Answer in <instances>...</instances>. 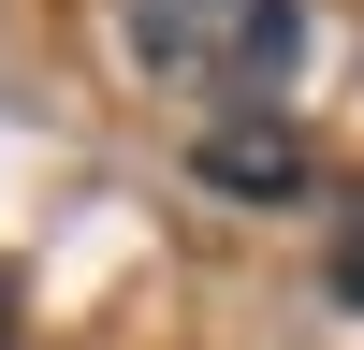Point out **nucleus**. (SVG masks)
Masks as SVG:
<instances>
[{
    "mask_svg": "<svg viewBox=\"0 0 364 350\" xmlns=\"http://www.w3.org/2000/svg\"><path fill=\"white\" fill-rule=\"evenodd\" d=\"M117 44H132V73L248 117V102H277L291 58H306V0H117Z\"/></svg>",
    "mask_w": 364,
    "mask_h": 350,
    "instance_id": "f257e3e1",
    "label": "nucleus"
},
{
    "mask_svg": "<svg viewBox=\"0 0 364 350\" xmlns=\"http://www.w3.org/2000/svg\"><path fill=\"white\" fill-rule=\"evenodd\" d=\"M204 175H219L233 204H291L306 190V146H291L277 117H219V132H204Z\"/></svg>",
    "mask_w": 364,
    "mask_h": 350,
    "instance_id": "f03ea898",
    "label": "nucleus"
},
{
    "mask_svg": "<svg viewBox=\"0 0 364 350\" xmlns=\"http://www.w3.org/2000/svg\"><path fill=\"white\" fill-rule=\"evenodd\" d=\"M336 292H350V307H364V204H350V219H336Z\"/></svg>",
    "mask_w": 364,
    "mask_h": 350,
    "instance_id": "7ed1b4c3",
    "label": "nucleus"
},
{
    "mask_svg": "<svg viewBox=\"0 0 364 350\" xmlns=\"http://www.w3.org/2000/svg\"><path fill=\"white\" fill-rule=\"evenodd\" d=\"M0 350H15V277H0Z\"/></svg>",
    "mask_w": 364,
    "mask_h": 350,
    "instance_id": "20e7f679",
    "label": "nucleus"
}]
</instances>
